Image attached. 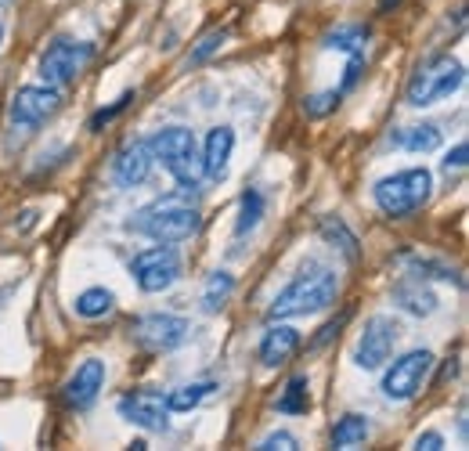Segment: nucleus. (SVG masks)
Returning <instances> with one entry per match:
<instances>
[{
    "label": "nucleus",
    "instance_id": "obj_1",
    "mask_svg": "<svg viewBox=\"0 0 469 451\" xmlns=\"http://www.w3.org/2000/svg\"><path fill=\"white\" fill-rule=\"evenodd\" d=\"M199 228H202V217L191 206V191L188 188H181V191H173V195L145 206L134 220H127V232L145 235L152 243H170V246L191 239Z\"/></svg>",
    "mask_w": 469,
    "mask_h": 451
},
{
    "label": "nucleus",
    "instance_id": "obj_2",
    "mask_svg": "<svg viewBox=\"0 0 469 451\" xmlns=\"http://www.w3.org/2000/svg\"><path fill=\"white\" fill-rule=\"evenodd\" d=\"M340 296V279L329 271V268H318V264H307L275 300H271V311H268V322H286V318H307V314H318L325 307H332Z\"/></svg>",
    "mask_w": 469,
    "mask_h": 451
},
{
    "label": "nucleus",
    "instance_id": "obj_3",
    "mask_svg": "<svg viewBox=\"0 0 469 451\" xmlns=\"http://www.w3.org/2000/svg\"><path fill=\"white\" fill-rule=\"evenodd\" d=\"M433 195V173L426 166H411V170H397L390 177H379L372 188V199L379 206L383 217L390 220H404L411 213H419Z\"/></svg>",
    "mask_w": 469,
    "mask_h": 451
},
{
    "label": "nucleus",
    "instance_id": "obj_4",
    "mask_svg": "<svg viewBox=\"0 0 469 451\" xmlns=\"http://www.w3.org/2000/svg\"><path fill=\"white\" fill-rule=\"evenodd\" d=\"M155 163H163V170L188 191L199 188L202 181V145L195 141V134L188 127H163L155 137H148Z\"/></svg>",
    "mask_w": 469,
    "mask_h": 451
},
{
    "label": "nucleus",
    "instance_id": "obj_5",
    "mask_svg": "<svg viewBox=\"0 0 469 451\" xmlns=\"http://www.w3.org/2000/svg\"><path fill=\"white\" fill-rule=\"evenodd\" d=\"M462 84H465V66L451 55H433L411 73L404 98H408L411 109H429V105L451 98Z\"/></svg>",
    "mask_w": 469,
    "mask_h": 451
},
{
    "label": "nucleus",
    "instance_id": "obj_6",
    "mask_svg": "<svg viewBox=\"0 0 469 451\" xmlns=\"http://www.w3.org/2000/svg\"><path fill=\"white\" fill-rule=\"evenodd\" d=\"M91 58H94V44L58 37V40H51L48 51L40 55V76H44L48 87L66 91V87H73V84L84 76V69L91 66Z\"/></svg>",
    "mask_w": 469,
    "mask_h": 451
},
{
    "label": "nucleus",
    "instance_id": "obj_7",
    "mask_svg": "<svg viewBox=\"0 0 469 451\" xmlns=\"http://www.w3.org/2000/svg\"><path fill=\"white\" fill-rule=\"evenodd\" d=\"M130 275L137 282L141 293H166L177 286L181 279V253L170 243L148 246L130 261Z\"/></svg>",
    "mask_w": 469,
    "mask_h": 451
},
{
    "label": "nucleus",
    "instance_id": "obj_8",
    "mask_svg": "<svg viewBox=\"0 0 469 451\" xmlns=\"http://www.w3.org/2000/svg\"><path fill=\"white\" fill-rule=\"evenodd\" d=\"M191 336V322L181 314H141L130 322V340L152 354H170L177 347H184Z\"/></svg>",
    "mask_w": 469,
    "mask_h": 451
},
{
    "label": "nucleus",
    "instance_id": "obj_9",
    "mask_svg": "<svg viewBox=\"0 0 469 451\" xmlns=\"http://www.w3.org/2000/svg\"><path fill=\"white\" fill-rule=\"evenodd\" d=\"M62 109V91L58 87H48V84H30V87H19L12 105H8V119L12 127L33 134L40 130L55 112Z\"/></svg>",
    "mask_w": 469,
    "mask_h": 451
},
{
    "label": "nucleus",
    "instance_id": "obj_10",
    "mask_svg": "<svg viewBox=\"0 0 469 451\" xmlns=\"http://www.w3.org/2000/svg\"><path fill=\"white\" fill-rule=\"evenodd\" d=\"M397 340H401V325H397L390 314H372V318L365 322L358 343H354V365H358L361 372L383 368V365L390 361Z\"/></svg>",
    "mask_w": 469,
    "mask_h": 451
},
{
    "label": "nucleus",
    "instance_id": "obj_11",
    "mask_svg": "<svg viewBox=\"0 0 469 451\" xmlns=\"http://www.w3.org/2000/svg\"><path fill=\"white\" fill-rule=\"evenodd\" d=\"M429 368H433V354L429 350H408V354H401L383 372V397L386 401H411L422 390Z\"/></svg>",
    "mask_w": 469,
    "mask_h": 451
},
{
    "label": "nucleus",
    "instance_id": "obj_12",
    "mask_svg": "<svg viewBox=\"0 0 469 451\" xmlns=\"http://www.w3.org/2000/svg\"><path fill=\"white\" fill-rule=\"evenodd\" d=\"M116 411L119 419H127L130 426L137 429H148V433H163L170 426V408H166V397L159 390H134V394H123L116 401Z\"/></svg>",
    "mask_w": 469,
    "mask_h": 451
},
{
    "label": "nucleus",
    "instance_id": "obj_13",
    "mask_svg": "<svg viewBox=\"0 0 469 451\" xmlns=\"http://www.w3.org/2000/svg\"><path fill=\"white\" fill-rule=\"evenodd\" d=\"M152 166H155L152 145H148L145 137L127 141V145L116 152V159H112V181H116L119 188H137V184H145V181L152 177Z\"/></svg>",
    "mask_w": 469,
    "mask_h": 451
},
{
    "label": "nucleus",
    "instance_id": "obj_14",
    "mask_svg": "<svg viewBox=\"0 0 469 451\" xmlns=\"http://www.w3.org/2000/svg\"><path fill=\"white\" fill-rule=\"evenodd\" d=\"M102 386H105V361L87 358V361L69 376V383L62 386V401H66V408H73V411H87V408L98 401Z\"/></svg>",
    "mask_w": 469,
    "mask_h": 451
},
{
    "label": "nucleus",
    "instance_id": "obj_15",
    "mask_svg": "<svg viewBox=\"0 0 469 451\" xmlns=\"http://www.w3.org/2000/svg\"><path fill=\"white\" fill-rule=\"evenodd\" d=\"M300 350V329H293V325H275L271 322V329L261 336V347H257V361L264 365V368H282V365H289L293 361V354Z\"/></svg>",
    "mask_w": 469,
    "mask_h": 451
},
{
    "label": "nucleus",
    "instance_id": "obj_16",
    "mask_svg": "<svg viewBox=\"0 0 469 451\" xmlns=\"http://www.w3.org/2000/svg\"><path fill=\"white\" fill-rule=\"evenodd\" d=\"M231 152H234V127H213L206 134V145H202V177L209 181H224L227 177V163H231Z\"/></svg>",
    "mask_w": 469,
    "mask_h": 451
},
{
    "label": "nucleus",
    "instance_id": "obj_17",
    "mask_svg": "<svg viewBox=\"0 0 469 451\" xmlns=\"http://www.w3.org/2000/svg\"><path fill=\"white\" fill-rule=\"evenodd\" d=\"M394 304H397L401 311H408L411 318H433V314L440 311L437 293H433L419 275H408V279H401V282L394 286Z\"/></svg>",
    "mask_w": 469,
    "mask_h": 451
},
{
    "label": "nucleus",
    "instance_id": "obj_18",
    "mask_svg": "<svg viewBox=\"0 0 469 451\" xmlns=\"http://www.w3.org/2000/svg\"><path fill=\"white\" fill-rule=\"evenodd\" d=\"M440 127L437 123H411V127H397V130H390V137H386V145L390 148H401V152H437L440 148Z\"/></svg>",
    "mask_w": 469,
    "mask_h": 451
},
{
    "label": "nucleus",
    "instance_id": "obj_19",
    "mask_svg": "<svg viewBox=\"0 0 469 451\" xmlns=\"http://www.w3.org/2000/svg\"><path fill=\"white\" fill-rule=\"evenodd\" d=\"M318 235H322V239H325L332 250H340L347 264H358V257H361V246H358V235L350 232V224H347L343 217H336V213L322 217V220H318Z\"/></svg>",
    "mask_w": 469,
    "mask_h": 451
},
{
    "label": "nucleus",
    "instance_id": "obj_20",
    "mask_svg": "<svg viewBox=\"0 0 469 451\" xmlns=\"http://www.w3.org/2000/svg\"><path fill=\"white\" fill-rule=\"evenodd\" d=\"M368 437H372V422H368V415H361V411H347V415H340L336 426H332V433H329L332 447H340V451L361 447Z\"/></svg>",
    "mask_w": 469,
    "mask_h": 451
},
{
    "label": "nucleus",
    "instance_id": "obj_21",
    "mask_svg": "<svg viewBox=\"0 0 469 451\" xmlns=\"http://www.w3.org/2000/svg\"><path fill=\"white\" fill-rule=\"evenodd\" d=\"M365 44H368V26H361V22H343V26L329 30L322 40L325 51H343V55L365 51Z\"/></svg>",
    "mask_w": 469,
    "mask_h": 451
},
{
    "label": "nucleus",
    "instance_id": "obj_22",
    "mask_svg": "<svg viewBox=\"0 0 469 451\" xmlns=\"http://www.w3.org/2000/svg\"><path fill=\"white\" fill-rule=\"evenodd\" d=\"M112 307H116V296H112V289H105V286H91V289H84V293L73 300V311H76L80 318H87V322L105 318Z\"/></svg>",
    "mask_w": 469,
    "mask_h": 451
},
{
    "label": "nucleus",
    "instance_id": "obj_23",
    "mask_svg": "<svg viewBox=\"0 0 469 451\" xmlns=\"http://www.w3.org/2000/svg\"><path fill=\"white\" fill-rule=\"evenodd\" d=\"M231 293H234V275L231 271H213L206 289H202V311L206 314H220L227 307Z\"/></svg>",
    "mask_w": 469,
    "mask_h": 451
},
{
    "label": "nucleus",
    "instance_id": "obj_24",
    "mask_svg": "<svg viewBox=\"0 0 469 451\" xmlns=\"http://www.w3.org/2000/svg\"><path fill=\"white\" fill-rule=\"evenodd\" d=\"M282 415H307L311 411V379L307 376H293L275 404Z\"/></svg>",
    "mask_w": 469,
    "mask_h": 451
},
{
    "label": "nucleus",
    "instance_id": "obj_25",
    "mask_svg": "<svg viewBox=\"0 0 469 451\" xmlns=\"http://www.w3.org/2000/svg\"><path fill=\"white\" fill-rule=\"evenodd\" d=\"M261 217H264V195H261V188H246L243 202H239V220H234V235L243 239V235L257 232Z\"/></svg>",
    "mask_w": 469,
    "mask_h": 451
},
{
    "label": "nucleus",
    "instance_id": "obj_26",
    "mask_svg": "<svg viewBox=\"0 0 469 451\" xmlns=\"http://www.w3.org/2000/svg\"><path fill=\"white\" fill-rule=\"evenodd\" d=\"M213 390H217V383H184V386L166 394V408L170 411H195Z\"/></svg>",
    "mask_w": 469,
    "mask_h": 451
},
{
    "label": "nucleus",
    "instance_id": "obj_27",
    "mask_svg": "<svg viewBox=\"0 0 469 451\" xmlns=\"http://www.w3.org/2000/svg\"><path fill=\"white\" fill-rule=\"evenodd\" d=\"M224 44H227V30H209V33H206V37H202V40L191 48V55L184 58V66H188V69H199V66H206V62H209V58H213V55H217Z\"/></svg>",
    "mask_w": 469,
    "mask_h": 451
},
{
    "label": "nucleus",
    "instance_id": "obj_28",
    "mask_svg": "<svg viewBox=\"0 0 469 451\" xmlns=\"http://www.w3.org/2000/svg\"><path fill=\"white\" fill-rule=\"evenodd\" d=\"M408 268H411V275H419V279H440V282H458V275L447 268V264H440V261H429V257H408Z\"/></svg>",
    "mask_w": 469,
    "mask_h": 451
},
{
    "label": "nucleus",
    "instance_id": "obj_29",
    "mask_svg": "<svg viewBox=\"0 0 469 451\" xmlns=\"http://www.w3.org/2000/svg\"><path fill=\"white\" fill-rule=\"evenodd\" d=\"M134 98H137V91H123V94H119V98L109 105V109H98V112L87 119V130H94V134H98L105 123H112L116 116H123V112H127V105H130Z\"/></svg>",
    "mask_w": 469,
    "mask_h": 451
},
{
    "label": "nucleus",
    "instance_id": "obj_30",
    "mask_svg": "<svg viewBox=\"0 0 469 451\" xmlns=\"http://www.w3.org/2000/svg\"><path fill=\"white\" fill-rule=\"evenodd\" d=\"M340 91H322V94H311V98H304V112L311 116V119H322V116H329L336 105H340Z\"/></svg>",
    "mask_w": 469,
    "mask_h": 451
},
{
    "label": "nucleus",
    "instance_id": "obj_31",
    "mask_svg": "<svg viewBox=\"0 0 469 451\" xmlns=\"http://www.w3.org/2000/svg\"><path fill=\"white\" fill-rule=\"evenodd\" d=\"M361 73H365V51H354L350 55V62H347V69H343V80H340V94H350L354 87H358V80H361Z\"/></svg>",
    "mask_w": 469,
    "mask_h": 451
},
{
    "label": "nucleus",
    "instance_id": "obj_32",
    "mask_svg": "<svg viewBox=\"0 0 469 451\" xmlns=\"http://www.w3.org/2000/svg\"><path fill=\"white\" fill-rule=\"evenodd\" d=\"M300 447V440L289 433V429H271L261 444H257V451H296Z\"/></svg>",
    "mask_w": 469,
    "mask_h": 451
},
{
    "label": "nucleus",
    "instance_id": "obj_33",
    "mask_svg": "<svg viewBox=\"0 0 469 451\" xmlns=\"http://www.w3.org/2000/svg\"><path fill=\"white\" fill-rule=\"evenodd\" d=\"M465 155H469V145H465V141H458V145L444 155V163H440V166H444V173H458V170H465Z\"/></svg>",
    "mask_w": 469,
    "mask_h": 451
},
{
    "label": "nucleus",
    "instance_id": "obj_34",
    "mask_svg": "<svg viewBox=\"0 0 469 451\" xmlns=\"http://www.w3.org/2000/svg\"><path fill=\"white\" fill-rule=\"evenodd\" d=\"M411 447H415V451H440V447H444V437H440L437 429H426V433H419V437L411 440Z\"/></svg>",
    "mask_w": 469,
    "mask_h": 451
},
{
    "label": "nucleus",
    "instance_id": "obj_35",
    "mask_svg": "<svg viewBox=\"0 0 469 451\" xmlns=\"http://www.w3.org/2000/svg\"><path fill=\"white\" fill-rule=\"evenodd\" d=\"M343 322H347V318H336V322H329V325H325V329L318 332V340H314V347H322V343H329V340H332V336H336V332L343 329Z\"/></svg>",
    "mask_w": 469,
    "mask_h": 451
},
{
    "label": "nucleus",
    "instance_id": "obj_36",
    "mask_svg": "<svg viewBox=\"0 0 469 451\" xmlns=\"http://www.w3.org/2000/svg\"><path fill=\"white\" fill-rule=\"evenodd\" d=\"M0 40H4V26H0Z\"/></svg>",
    "mask_w": 469,
    "mask_h": 451
}]
</instances>
